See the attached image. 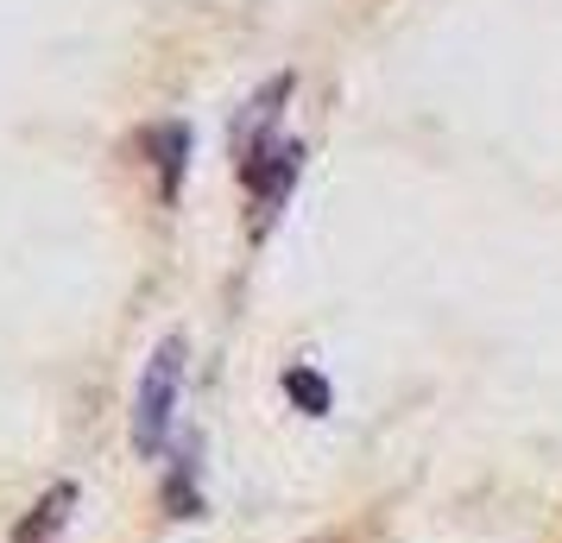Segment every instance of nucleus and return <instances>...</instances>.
<instances>
[{
    "instance_id": "20e7f679",
    "label": "nucleus",
    "mask_w": 562,
    "mask_h": 543,
    "mask_svg": "<svg viewBox=\"0 0 562 543\" xmlns=\"http://www.w3.org/2000/svg\"><path fill=\"white\" fill-rule=\"evenodd\" d=\"M284 392H291L310 417L329 411V380H323V373H310V366H291V373H284Z\"/></svg>"
},
{
    "instance_id": "f257e3e1",
    "label": "nucleus",
    "mask_w": 562,
    "mask_h": 543,
    "mask_svg": "<svg viewBox=\"0 0 562 543\" xmlns=\"http://www.w3.org/2000/svg\"><path fill=\"white\" fill-rule=\"evenodd\" d=\"M178 386H183V341H158L146 373H139V398H133V449L158 455L171 437V411H178Z\"/></svg>"
},
{
    "instance_id": "7ed1b4c3",
    "label": "nucleus",
    "mask_w": 562,
    "mask_h": 543,
    "mask_svg": "<svg viewBox=\"0 0 562 543\" xmlns=\"http://www.w3.org/2000/svg\"><path fill=\"white\" fill-rule=\"evenodd\" d=\"M153 152H158V178H165V196H178L183 152H190V133H183V127H158V133H153Z\"/></svg>"
},
{
    "instance_id": "f03ea898",
    "label": "nucleus",
    "mask_w": 562,
    "mask_h": 543,
    "mask_svg": "<svg viewBox=\"0 0 562 543\" xmlns=\"http://www.w3.org/2000/svg\"><path fill=\"white\" fill-rule=\"evenodd\" d=\"M70 506H77V487H52V493H45V499L26 512V524L13 531V543H57V531H64Z\"/></svg>"
}]
</instances>
